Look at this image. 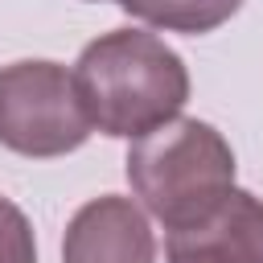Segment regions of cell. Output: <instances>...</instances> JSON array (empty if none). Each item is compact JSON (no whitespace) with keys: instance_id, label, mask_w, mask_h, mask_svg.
<instances>
[{"instance_id":"1","label":"cell","mask_w":263,"mask_h":263,"mask_svg":"<svg viewBox=\"0 0 263 263\" xmlns=\"http://www.w3.org/2000/svg\"><path fill=\"white\" fill-rule=\"evenodd\" d=\"M74 82L90 123L115 140H140L173 123L189 103L181 53L144 29H111L82 45Z\"/></svg>"},{"instance_id":"2","label":"cell","mask_w":263,"mask_h":263,"mask_svg":"<svg viewBox=\"0 0 263 263\" xmlns=\"http://www.w3.org/2000/svg\"><path fill=\"white\" fill-rule=\"evenodd\" d=\"M123 168L136 201L164 230L205 218L234 189V148L214 123L189 115L132 140Z\"/></svg>"},{"instance_id":"3","label":"cell","mask_w":263,"mask_h":263,"mask_svg":"<svg viewBox=\"0 0 263 263\" xmlns=\"http://www.w3.org/2000/svg\"><path fill=\"white\" fill-rule=\"evenodd\" d=\"M95 123L82 107L74 70L45 58L0 66V144L29 160L78 152Z\"/></svg>"},{"instance_id":"4","label":"cell","mask_w":263,"mask_h":263,"mask_svg":"<svg viewBox=\"0 0 263 263\" xmlns=\"http://www.w3.org/2000/svg\"><path fill=\"white\" fill-rule=\"evenodd\" d=\"M62 263H156V234L140 201L103 193L74 210Z\"/></svg>"},{"instance_id":"5","label":"cell","mask_w":263,"mask_h":263,"mask_svg":"<svg viewBox=\"0 0 263 263\" xmlns=\"http://www.w3.org/2000/svg\"><path fill=\"white\" fill-rule=\"evenodd\" d=\"M164 263H263V197L234 185L205 218L168 230Z\"/></svg>"},{"instance_id":"6","label":"cell","mask_w":263,"mask_h":263,"mask_svg":"<svg viewBox=\"0 0 263 263\" xmlns=\"http://www.w3.org/2000/svg\"><path fill=\"white\" fill-rule=\"evenodd\" d=\"M119 8L152 29L201 37V33H214L218 25H226L242 8V0H119Z\"/></svg>"},{"instance_id":"7","label":"cell","mask_w":263,"mask_h":263,"mask_svg":"<svg viewBox=\"0 0 263 263\" xmlns=\"http://www.w3.org/2000/svg\"><path fill=\"white\" fill-rule=\"evenodd\" d=\"M0 263H37V238L33 222L16 201L0 193Z\"/></svg>"},{"instance_id":"8","label":"cell","mask_w":263,"mask_h":263,"mask_svg":"<svg viewBox=\"0 0 263 263\" xmlns=\"http://www.w3.org/2000/svg\"><path fill=\"white\" fill-rule=\"evenodd\" d=\"M95 4H99V0H95ZM115 4H119V0H115Z\"/></svg>"}]
</instances>
